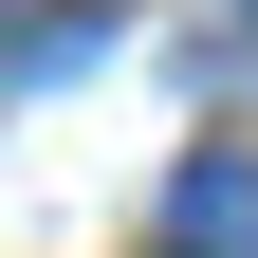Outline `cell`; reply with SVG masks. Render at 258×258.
Wrapping results in <instances>:
<instances>
[{"mask_svg":"<svg viewBox=\"0 0 258 258\" xmlns=\"http://www.w3.org/2000/svg\"><path fill=\"white\" fill-rule=\"evenodd\" d=\"M166 240L184 258H258V166H240V148H203V166L166 184Z\"/></svg>","mask_w":258,"mask_h":258,"instance_id":"cell-1","label":"cell"},{"mask_svg":"<svg viewBox=\"0 0 258 258\" xmlns=\"http://www.w3.org/2000/svg\"><path fill=\"white\" fill-rule=\"evenodd\" d=\"M92 37H111L92 0H74V19H19V37H0V74H92Z\"/></svg>","mask_w":258,"mask_h":258,"instance_id":"cell-2","label":"cell"},{"mask_svg":"<svg viewBox=\"0 0 258 258\" xmlns=\"http://www.w3.org/2000/svg\"><path fill=\"white\" fill-rule=\"evenodd\" d=\"M240 19H258V0H240Z\"/></svg>","mask_w":258,"mask_h":258,"instance_id":"cell-3","label":"cell"}]
</instances>
